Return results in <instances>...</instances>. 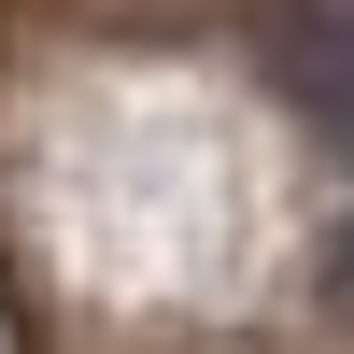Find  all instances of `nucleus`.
Returning <instances> with one entry per match:
<instances>
[{
  "instance_id": "f257e3e1",
  "label": "nucleus",
  "mask_w": 354,
  "mask_h": 354,
  "mask_svg": "<svg viewBox=\"0 0 354 354\" xmlns=\"http://www.w3.org/2000/svg\"><path fill=\"white\" fill-rule=\"evenodd\" d=\"M270 85H283V113H312V128L354 156V0H283L270 15Z\"/></svg>"
},
{
  "instance_id": "f03ea898",
  "label": "nucleus",
  "mask_w": 354,
  "mask_h": 354,
  "mask_svg": "<svg viewBox=\"0 0 354 354\" xmlns=\"http://www.w3.org/2000/svg\"><path fill=\"white\" fill-rule=\"evenodd\" d=\"M326 298H340V312H354V227H340V270H326Z\"/></svg>"
}]
</instances>
